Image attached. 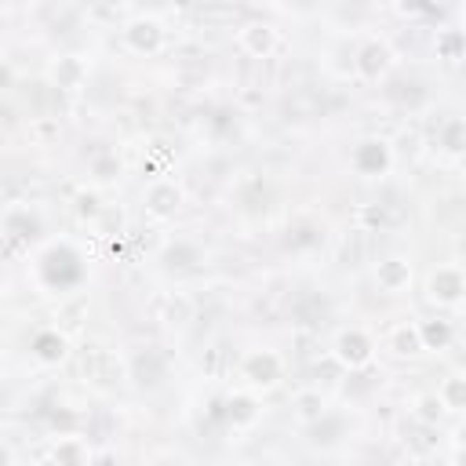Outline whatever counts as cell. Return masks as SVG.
Here are the masks:
<instances>
[{"label":"cell","instance_id":"20","mask_svg":"<svg viewBox=\"0 0 466 466\" xmlns=\"http://www.w3.org/2000/svg\"><path fill=\"white\" fill-rule=\"evenodd\" d=\"M8 462H11V455H8L4 448H0V466H8Z\"/></svg>","mask_w":466,"mask_h":466},{"label":"cell","instance_id":"15","mask_svg":"<svg viewBox=\"0 0 466 466\" xmlns=\"http://www.w3.org/2000/svg\"><path fill=\"white\" fill-rule=\"evenodd\" d=\"M426 343H433V346L448 343V324H430L426 328Z\"/></svg>","mask_w":466,"mask_h":466},{"label":"cell","instance_id":"21","mask_svg":"<svg viewBox=\"0 0 466 466\" xmlns=\"http://www.w3.org/2000/svg\"><path fill=\"white\" fill-rule=\"evenodd\" d=\"M41 466H55V462H41Z\"/></svg>","mask_w":466,"mask_h":466},{"label":"cell","instance_id":"18","mask_svg":"<svg viewBox=\"0 0 466 466\" xmlns=\"http://www.w3.org/2000/svg\"><path fill=\"white\" fill-rule=\"evenodd\" d=\"M462 401V390H459V383H452V405H459Z\"/></svg>","mask_w":466,"mask_h":466},{"label":"cell","instance_id":"13","mask_svg":"<svg viewBox=\"0 0 466 466\" xmlns=\"http://www.w3.org/2000/svg\"><path fill=\"white\" fill-rule=\"evenodd\" d=\"M197 15H201L204 22H208V18H226V22H230V18H237V8H197Z\"/></svg>","mask_w":466,"mask_h":466},{"label":"cell","instance_id":"4","mask_svg":"<svg viewBox=\"0 0 466 466\" xmlns=\"http://www.w3.org/2000/svg\"><path fill=\"white\" fill-rule=\"evenodd\" d=\"M357 168L361 171H368V175H376V171H383L386 168V161H390V153H386V146L383 142H361V149H357Z\"/></svg>","mask_w":466,"mask_h":466},{"label":"cell","instance_id":"12","mask_svg":"<svg viewBox=\"0 0 466 466\" xmlns=\"http://www.w3.org/2000/svg\"><path fill=\"white\" fill-rule=\"evenodd\" d=\"M379 277H383V285H386V288H397L401 281H408V270L401 266V263H386V266L379 270Z\"/></svg>","mask_w":466,"mask_h":466},{"label":"cell","instance_id":"1","mask_svg":"<svg viewBox=\"0 0 466 466\" xmlns=\"http://www.w3.org/2000/svg\"><path fill=\"white\" fill-rule=\"evenodd\" d=\"M80 277V266H77V255L70 252V248H51L48 252V281L58 285V288H66L73 285Z\"/></svg>","mask_w":466,"mask_h":466},{"label":"cell","instance_id":"10","mask_svg":"<svg viewBox=\"0 0 466 466\" xmlns=\"http://www.w3.org/2000/svg\"><path fill=\"white\" fill-rule=\"evenodd\" d=\"M37 354L44 361H58L62 354H66V343H62L58 335H37Z\"/></svg>","mask_w":466,"mask_h":466},{"label":"cell","instance_id":"8","mask_svg":"<svg viewBox=\"0 0 466 466\" xmlns=\"http://www.w3.org/2000/svg\"><path fill=\"white\" fill-rule=\"evenodd\" d=\"M80 73H84V66H80L77 58H62L58 66H55V80H58V88H77Z\"/></svg>","mask_w":466,"mask_h":466},{"label":"cell","instance_id":"6","mask_svg":"<svg viewBox=\"0 0 466 466\" xmlns=\"http://www.w3.org/2000/svg\"><path fill=\"white\" fill-rule=\"evenodd\" d=\"M339 354H343V361H350V364H364L368 361V339L361 332L343 335L339 339Z\"/></svg>","mask_w":466,"mask_h":466},{"label":"cell","instance_id":"19","mask_svg":"<svg viewBox=\"0 0 466 466\" xmlns=\"http://www.w3.org/2000/svg\"><path fill=\"white\" fill-rule=\"evenodd\" d=\"M8 80H11V70H8V66H0V88H4Z\"/></svg>","mask_w":466,"mask_h":466},{"label":"cell","instance_id":"11","mask_svg":"<svg viewBox=\"0 0 466 466\" xmlns=\"http://www.w3.org/2000/svg\"><path fill=\"white\" fill-rule=\"evenodd\" d=\"M149 201H153V211H161V215H164V211H171V208L179 204V190H171V186H157Z\"/></svg>","mask_w":466,"mask_h":466},{"label":"cell","instance_id":"5","mask_svg":"<svg viewBox=\"0 0 466 466\" xmlns=\"http://www.w3.org/2000/svg\"><path fill=\"white\" fill-rule=\"evenodd\" d=\"M386 66H390V48H386V44H368V48L361 51V70H364L368 77H379Z\"/></svg>","mask_w":466,"mask_h":466},{"label":"cell","instance_id":"3","mask_svg":"<svg viewBox=\"0 0 466 466\" xmlns=\"http://www.w3.org/2000/svg\"><path fill=\"white\" fill-rule=\"evenodd\" d=\"M240 44L252 51V55H270L273 44H277V33H273V26L252 22V26H244V29H240Z\"/></svg>","mask_w":466,"mask_h":466},{"label":"cell","instance_id":"7","mask_svg":"<svg viewBox=\"0 0 466 466\" xmlns=\"http://www.w3.org/2000/svg\"><path fill=\"white\" fill-rule=\"evenodd\" d=\"M248 376H252L255 383H263V386H270V383L277 379V361H273L270 354L252 357V361H248Z\"/></svg>","mask_w":466,"mask_h":466},{"label":"cell","instance_id":"14","mask_svg":"<svg viewBox=\"0 0 466 466\" xmlns=\"http://www.w3.org/2000/svg\"><path fill=\"white\" fill-rule=\"evenodd\" d=\"M58 455L66 459V466H77V462H80V448H77V441H62V445H58Z\"/></svg>","mask_w":466,"mask_h":466},{"label":"cell","instance_id":"17","mask_svg":"<svg viewBox=\"0 0 466 466\" xmlns=\"http://www.w3.org/2000/svg\"><path fill=\"white\" fill-rule=\"evenodd\" d=\"M459 48H462V37H459V33H448V37L441 41V51H445L448 58H459Z\"/></svg>","mask_w":466,"mask_h":466},{"label":"cell","instance_id":"2","mask_svg":"<svg viewBox=\"0 0 466 466\" xmlns=\"http://www.w3.org/2000/svg\"><path fill=\"white\" fill-rule=\"evenodd\" d=\"M161 22L157 18H135L132 26H128V44L135 48V51H157L161 48Z\"/></svg>","mask_w":466,"mask_h":466},{"label":"cell","instance_id":"9","mask_svg":"<svg viewBox=\"0 0 466 466\" xmlns=\"http://www.w3.org/2000/svg\"><path fill=\"white\" fill-rule=\"evenodd\" d=\"M430 288H433V299H438V295H441V299H455L462 285H459V277H455V273L445 270V273L433 277V285H430Z\"/></svg>","mask_w":466,"mask_h":466},{"label":"cell","instance_id":"16","mask_svg":"<svg viewBox=\"0 0 466 466\" xmlns=\"http://www.w3.org/2000/svg\"><path fill=\"white\" fill-rule=\"evenodd\" d=\"M415 346H419L415 332H397V350L401 354H415Z\"/></svg>","mask_w":466,"mask_h":466}]
</instances>
